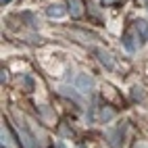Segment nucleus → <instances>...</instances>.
Returning <instances> with one entry per match:
<instances>
[{
    "label": "nucleus",
    "mask_w": 148,
    "mask_h": 148,
    "mask_svg": "<svg viewBox=\"0 0 148 148\" xmlns=\"http://www.w3.org/2000/svg\"><path fill=\"white\" fill-rule=\"evenodd\" d=\"M92 86H94V82H92V77H88L86 73H79L75 77V88L79 92H90L92 90Z\"/></svg>",
    "instance_id": "1"
},
{
    "label": "nucleus",
    "mask_w": 148,
    "mask_h": 148,
    "mask_svg": "<svg viewBox=\"0 0 148 148\" xmlns=\"http://www.w3.org/2000/svg\"><path fill=\"white\" fill-rule=\"evenodd\" d=\"M136 32H138V36H140V42L148 40V23L146 21H138L136 23Z\"/></svg>",
    "instance_id": "2"
},
{
    "label": "nucleus",
    "mask_w": 148,
    "mask_h": 148,
    "mask_svg": "<svg viewBox=\"0 0 148 148\" xmlns=\"http://www.w3.org/2000/svg\"><path fill=\"white\" fill-rule=\"evenodd\" d=\"M19 136H21V142H23V146H25V148H36V140H34V138L29 136L25 130L19 132Z\"/></svg>",
    "instance_id": "3"
},
{
    "label": "nucleus",
    "mask_w": 148,
    "mask_h": 148,
    "mask_svg": "<svg viewBox=\"0 0 148 148\" xmlns=\"http://www.w3.org/2000/svg\"><path fill=\"white\" fill-rule=\"evenodd\" d=\"M65 13H67V11H65L61 4H54V6L48 8V15H50V17H56V19H58V17H65Z\"/></svg>",
    "instance_id": "4"
},
{
    "label": "nucleus",
    "mask_w": 148,
    "mask_h": 148,
    "mask_svg": "<svg viewBox=\"0 0 148 148\" xmlns=\"http://www.w3.org/2000/svg\"><path fill=\"white\" fill-rule=\"evenodd\" d=\"M69 4H71V15L73 17L82 15V0H69Z\"/></svg>",
    "instance_id": "5"
},
{
    "label": "nucleus",
    "mask_w": 148,
    "mask_h": 148,
    "mask_svg": "<svg viewBox=\"0 0 148 148\" xmlns=\"http://www.w3.org/2000/svg\"><path fill=\"white\" fill-rule=\"evenodd\" d=\"M11 148L13 146V138H11V134H8V130L6 127H2V148Z\"/></svg>",
    "instance_id": "6"
},
{
    "label": "nucleus",
    "mask_w": 148,
    "mask_h": 148,
    "mask_svg": "<svg viewBox=\"0 0 148 148\" xmlns=\"http://www.w3.org/2000/svg\"><path fill=\"white\" fill-rule=\"evenodd\" d=\"M98 54H100V61H102L106 67H113V61L108 58V54H106V52H98Z\"/></svg>",
    "instance_id": "7"
},
{
    "label": "nucleus",
    "mask_w": 148,
    "mask_h": 148,
    "mask_svg": "<svg viewBox=\"0 0 148 148\" xmlns=\"http://www.w3.org/2000/svg\"><path fill=\"white\" fill-rule=\"evenodd\" d=\"M123 44H125L127 50H136V46H134V42H132V38H130V36H125V38H123Z\"/></svg>",
    "instance_id": "8"
},
{
    "label": "nucleus",
    "mask_w": 148,
    "mask_h": 148,
    "mask_svg": "<svg viewBox=\"0 0 148 148\" xmlns=\"http://www.w3.org/2000/svg\"><path fill=\"white\" fill-rule=\"evenodd\" d=\"M6 2H11V0H2V4H6Z\"/></svg>",
    "instance_id": "9"
},
{
    "label": "nucleus",
    "mask_w": 148,
    "mask_h": 148,
    "mask_svg": "<svg viewBox=\"0 0 148 148\" xmlns=\"http://www.w3.org/2000/svg\"><path fill=\"white\" fill-rule=\"evenodd\" d=\"M142 148H148V146H142Z\"/></svg>",
    "instance_id": "10"
}]
</instances>
